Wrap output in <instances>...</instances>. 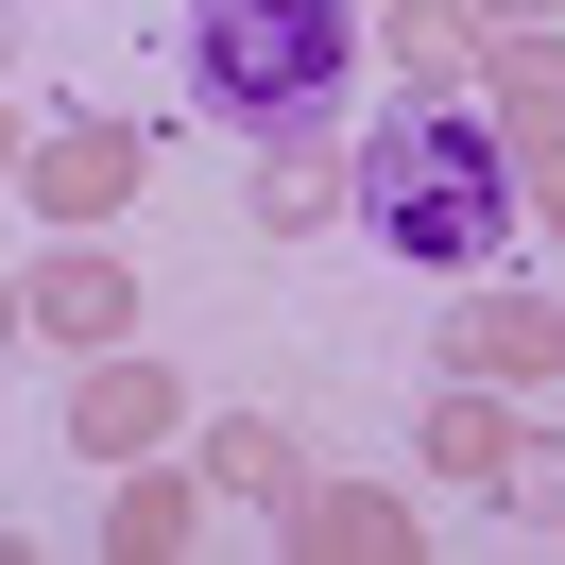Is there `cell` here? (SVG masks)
Wrapping results in <instances>:
<instances>
[{
  "mask_svg": "<svg viewBox=\"0 0 565 565\" xmlns=\"http://www.w3.org/2000/svg\"><path fill=\"white\" fill-rule=\"evenodd\" d=\"M360 223H377V257H412V275H497L514 223H531V189H514V154L462 104H412V120L360 138Z\"/></svg>",
  "mask_w": 565,
  "mask_h": 565,
  "instance_id": "cell-1",
  "label": "cell"
},
{
  "mask_svg": "<svg viewBox=\"0 0 565 565\" xmlns=\"http://www.w3.org/2000/svg\"><path fill=\"white\" fill-rule=\"evenodd\" d=\"M189 86H206L223 120H257V138H291V120L343 104V0H189Z\"/></svg>",
  "mask_w": 565,
  "mask_h": 565,
  "instance_id": "cell-2",
  "label": "cell"
}]
</instances>
